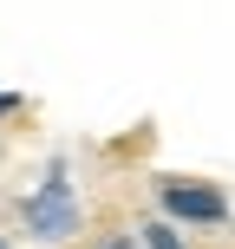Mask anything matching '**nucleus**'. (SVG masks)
<instances>
[{"label": "nucleus", "instance_id": "1", "mask_svg": "<svg viewBox=\"0 0 235 249\" xmlns=\"http://www.w3.org/2000/svg\"><path fill=\"white\" fill-rule=\"evenodd\" d=\"M26 230H33L39 243H65L78 230V197H72V177H65V164H52L46 184L26 197Z\"/></svg>", "mask_w": 235, "mask_h": 249}, {"label": "nucleus", "instance_id": "2", "mask_svg": "<svg viewBox=\"0 0 235 249\" xmlns=\"http://www.w3.org/2000/svg\"><path fill=\"white\" fill-rule=\"evenodd\" d=\"M157 197H163V210L183 216V223H222L229 216V197L209 190V184H163Z\"/></svg>", "mask_w": 235, "mask_h": 249}, {"label": "nucleus", "instance_id": "3", "mask_svg": "<svg viewBox=\"0 0 235 249\" xmlns=\"http://www.w3.org/2000/svg\"><path fill=\"white\" fill-rule=\"evenodd\" d=\"M144 243H150V249H183V243H176V230H170V223H144Z\"/></svg>", "mask_w": 235, "mask_h": 249}, {"label": "nucleus", "instance_id": "4", "mask_svg": "<svg viewBox=\"0 0 235 249\" xmlns=\"http://www.w3.org/2000/svg\"><path fill=\"white\" fill-rule=\"evenodd\" d=\"M92 249H137V236H124V230H118V236H98Z\"/></svg>", "mask_w": 235, "mask_h": 249}, {"label": "nucleus", "instance_id": "5", "mask_svg": "<svg viewBox=\"0 0 235 249\" xmlns=\"http://www.w3.org/2000/svg\"><path fill=\"white\" fill-rule=\"evenodd\" d=\"M7 112H20V99H13V92H0V118H7Z\"/></svg>", "mask_w": 235, "mask_h": 249}, {"label": "nucleus", "instance_id": "6", "mask_svg": "<svg viewBox=\"0 0 235 249\" xmlns=\"http://www.w3.org/2000/svg\"><path fill=\"white\" fill-rule=\"evenodd\" d=\"M0 249H7V243H0Z\"/></svg>", "mask_w": 235, "mask_h": 249}]
</instances>
